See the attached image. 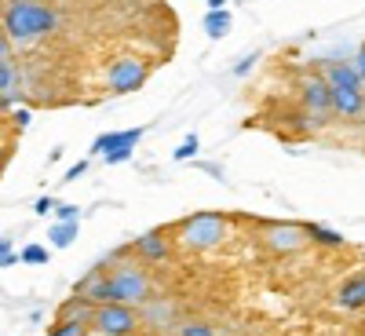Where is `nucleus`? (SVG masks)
Here are the masks:
<instances>
[{
  "instance_id": "c9c22d12",
  "label": "nucleus",
  "mask_w": 365,
  "mask_h": 336,
  "mask_svg": "<svg viewBox=\"0 0 365 336\" xmlns=\"http://www.w3.org/2000/svg\"><path fill=\"white\" fill-rule=\"evenodd\" d=\"M88 4H103V0H88Z\"/></svg>"
},
{
  "instance_id": "ddd939ff",
  "label": "nucleus",
  "mask_w": 365,
  "mask_h": 336,
  "mask_svg": "<svg viewBox=\"0 0 365 336\" xmlns=\"http://www.w3.org/2000/svg\"><path fill=\"white\" fill-rule=\"evenodd\" d=\"M336 307L340 311H365V270L351 274L336 289Z\"/></svg>"
},
{
  "instance_id": "473e14b6",
  "label": "nucleus",
  "mask_w": 365,
  "mask_h": 336,
  "mask_svg": "<svg viewBox=\"0 0 365 336\" xmlns=\"http://www.w3.org/2000/svg\"><path fill=\"white\" fill-rule=\"evenodd\" d=\"M220 8H227V0H208V11H220Z\"/></svg>"
},
{
  "instance_id": "20e7f679",
  "label": "nucleus",
  "mask_w": 365,
  "mask_h": 336,
  "mask_svg": "<svg viewBox=\"0 0 365 336\" xmlns=\"http://www.w3.org/2000/svg\"><path fill=\"white\" fill-rule=\"evenodd\" d=\"M139 325V307H125V303H99L91 315V329H99L103 336H135Z\"/></svg>"
},
{
  "instance_id": "f3484780",
  "label": "nucleus",
  "mask_w": 365,
  "mask_h": 336,
  "mask_svg": "<svg viewBox=\"0 0 365 336\" xmlns=\"http://www.w3.org/2000/svg\"><path fill=\"white\" fill-rule=\"evenodd\" d=\"M205 34H208L212 41H223V37L230 34V11H227V8L208 11V15H205Z\"/></svg>"
},
{
  "instance_id": "f8f14e48",
  "label": "nucleus",
  "mask_w": 365,
  "mask_h": 336,
  "mask_svg": "<svg viewBox=\"0 0 365 336\" xmlns=\"http://www.w3.org/2000/svg\"><path fill=\"white\" fill-rule=\"evenodd\" d=\"M325 81L336 88V91H365V88H361V77H358V70H354L351 58H329Z\"/></svg>"
},
{
  "instance_id": "0eeeda50",
  "label": "nucleus",
  "mask_w": 365,
  "mask_h": 336,
  "mask_svg": "<svg viewBox=\"0 0 365 336\" xmlns=\"http://www.w3.org/2000/svg\"><path fill=\"white\" fill-rule=\"evenodd\" d=\"M139 322L150 325V329H158V332H165L172 325H182L179 322V303L168 300V296H150L143 307H139Z\"/></svg>"
},
{
  "instance_id": "c85d7f7f",
  "label": "nucleus",
  "mask_w": 365,
  "mask_h": 336,
  "mask_svg": "<svg viewBox=\"0 0 365 336\" xmlns=\"http://www.w3.org/2000/svg\"><path fill=\"white\" fill-rule=\"evenodd\" d=\"M0 58H11V37L4 34V26H0Z\"/></svg>"
},
{
  "instance_id": "f704fd0d",
  "label": "nucleus",
  "mask_w": 365,
  "mask_h": 336,
  "mask_svg": "<svg viewBox=\"0 0 365 336\" xmlns=\"http://www.w3.org/2000/svg\"><path fill=\"white\" fill-rule=\"evenodd\" d=\"M4 165H8V154H4V150H0V172H4Z\"/></svg>"
},
{
  "instance_id": "6ab92c4d",
  "label": "nucleus",
  "mask_w": 365,
  "mask_h": 336,
  "mask_svg": "<svg viewBox=\"0 0 365 336\" xmlns=\"http://www.w3.org/2000/svg\"><path fill=\"white\" fill-rule=\"evenodd\" d=\"M88 329H91V322H77V318H58L51 329H48V336H88Z\"/></svg>"
},
{
  "instance_id": "423d86ee",
  "label": "nucleus",
  "mask_w": 365,
  "mask_h": 336,
  "mask_svg": "<svg viewBox=\"0 0 365 336\" xmlns=\"http://www.w3.org/2000/svg\"><path fill=\"white\" fill-rule=\"evenodd\" d=\"M299 106L307 113H332V84L325 73H307L299 81Z\"/></svg>"
},
{
  "instance_id": "e433bc0d",
  "label": "nucleus",
  "mask_w": 365,
  "mask_h": 336,
  "mask_svg": "<svg viewBox=\"0 0 365 336\" xmlns=\"http://www.w3.org/2000/svg\"><path fill=\"white\" fill-rule=\"evenodd\" d=\"M361 121H365V117H361Z\"/></svg>"
},
{
  "instance_id": "5701e85b",
  "label": "nucleus",
  "mask_w": 365,
  "mask_h": 336,
  "mask_svg": "<svg viewBox=\"0 0 365 336\" xmlns=\"http://www.w3.org/2000/svg\"><path fill=\"white\" fill-rule=\"evenodd\" d=\"M179 336H220L208 322H182L179 325Z\"/></svg>"
},
{
  "instance_id": "a211bd4d",
  "label": "nucleus",
  "mask_w": 365,
  "mask_h": 336,
  "mask_svg": "<svg viewBox=\"0 0 365 336\" xmlns=\"http://www.w3.org/2000/svg\"><path fill=\"white\" fill-rule=\"evenodd\" d=\"M48 241L55 249H70L77 241V223H63V220H58L55 227H48Z\"/></svg>"
},
{
  "instance_id": "4468645a",
  "label": "nucleus",
  "mask_w": 365,
  "mask_h": 336,
  "mask_svg": "<svg viewBox=\"0 0 365 336\" xmlns=\"http://www.w3.org/2000/svg\"><path fill=\"white\" fill-rule=\"evenodd\" d=\"M332 113L340 121H361L365 117V91H336L332 88Z\"/></svg>"
},
{
  "instance_id": "aec40b11",
  "label": "nucleus",
  "mask_w": 365,
  "mask_h": 336,
  "mask_svg": "<svg viewBox=\"0 0 365 336\" xmlns=\"http://www.w3.org/2000/svg\"><path fill=\"white\" fill-rule=\"evenodd\" d=\"M19 81H22V70L11 63V58H0V96L11 91V88H19Z\"/></svg>"
},
{
  "instance_id": "7c9ffc66",
  "label": "nucleus",
  "mask_w": 365,
  "mask_h": 336,
  "mask_svg": "<svg viewBox=\"0 0 365 336\" xmlns=\"http://www.w3.org/2000/svg\"><path fill=\"white\" fill-rule=\"evenodd\" d=\"M19 260H22V256H19V253L11 249V253H4V256H0V267H15Z\"/></svg>"
},
{
  "instance_id": "cd10ccee",
  "label": "nucleus",
  "mask_w": 365,
  "mask_h": 336,
  "mask_svg": "<svg viewBox=\"0 0 365 336\" xmlns=\"http://www.w3.org/2000/svg\"><path fill=\"white\" fill-rule=\"evenodd\" d=\"M128 158H132V150H113V154H106L103 161L106 165H120V161H128Z\"/></svg>"
},
{
  "instance_id": "9b49d317",
  "label": "nucleus",
  "mask_w": 365,
  "mask_h": 336,
  "mask_svg": "<svg viewBox=\"0 0 365 336\" xmlns=\"http://www.w3.org/2000/svg\"><path fill=\"white\" fill-rule=\"evenodd\" d=\"M146 136V128L139 125V128H125V132H103L96 143H91V154H99V158H106V154H113V150H135V143Z\"/></svg>"
},
{
  "instance_id": "dca6fc26",
  "label": "nucleus",
  "mask_w": 365,
  "mask_h": 336,
  "mask_svg": "<svg viewBox=\"0 0 365 336\" xmlns=\"http://www.w3.org/2000/svg\"><path fill=\"white\" fill-rule=\"evenodd\" d=\"M91 315H96V303H91L88 296L73 292L63 307H58V318H77V322H91Z\"/></svg>"
},
{
  "instance_id": "7ed1b4c3",
  "label": "nucleus",
  "mask_w": 365,
  "mask_h": 336,
  "mask_svg": "<svg viewBox=\"0 0 365 336\" xmlns=\"http://www.w3.org/2000/svg\"><path fill=\"white\" fill-rule=\"evenodd\" d=\"M110 282H113V303H125V307H143V303L154 296V282L150 274L135 263H120L110 270Z\"/></svg>"
},
{
  "instance_id": "9d476101",
  "label": "nucleus",
  "mask_w": 365,
  "mask_h": 336,
  "mask_svg": "<svg viewBox=\"0 0 365 336\" xmlns=\"http://www.w3.org/2000/svg\"><path fill=\"white\" fill-rule=\"evenodd\" d=\"M267 245L274 253H296L307 245V234H303V223H270L267 227Z\"/></svg>"
},
{
  "instance_id": "b1692460",
  "label": "nucleus",
  "mask_w": 365,
  "mask_h": 336,
  "mask_svg": "<svg viewBox=\"0 0 365 336\" xmlns=\"http://www.w3.org/2000/svg\"><path fill=\"white\" fill-rule=\"evenodd\" d=\"M256 63H259V55H256V51H252V55H245V58H237V63H234V77H249Z\"/></svg>"
},
{
  "instance_id": "2eb2a0df",
  "label": "nucleus",
  "mask_w": 365,
  "mask_h": 336,
  "mask_svg": "<svg viewBox=\"0 0 365 336\" xmlns=\"http://www.w3.org/2000/svg\"><path fill=\"white\" fill-rule=\"evenodd\" d=\"M303 234H307V241H314V245H325V249H344V234L332 230V227H322V223H303Z\"/></svg>"
},
{
  "instance_id": "f257e3e1",
  "label": "nucleus",
  "mask_w": 365,
  "mask_h": 336,
  "mask_svg": "<svg viewBox=\"0 0 365 336\" xmlns=\"http://www.w3.org/2000/svg\"><path fill=\"white\" fill-rule=\"evenodd\" d=\"M0 26L11 37V44H37L58 29V11L44 0H11Z\"/></svg>"
},
{
  "instance_id": "72a5a7b5",
  "label": "nucleus",
  "mask_w": 365,
  "mask_h": 336,
  "mask_svg": "<svg viewBox=\"0 0 365 336\" xmlns=\"http://www.w3.org/2000/svg\"><path fill=\"white\" fill-rule=\"evenodd\" d=\"M4 253H11V241H8V238H0V256H4Z\"/></svg>"
},
{
  "instance_id": "f03ea898",
  "label": "nucleus",
  "mask_w": 365,
  "mask_h": 336,
  "mask_svg": "<svg viewBox=\"0 0 365 336\" xmlns=\"http://www.w3.org/2000/svg\"><path fill=\"white\" fill-rule=\"evenodd\" d=\"M227 234H230V223H227V216H220V212H194V216L179 227L182 245L194 249V253H208V249L223 245Z\"/></svg>"
},
{
  "instance_id": "412c9836",
  "label": "nucleus",
  "mask_w": 365,
  "mask_h": 336,
  "mask_svg": "<svg viewBox=\"0 0 365 336\" xmlns=\"http://www.w3.org/2000/svg\"><path fill=\"white\" fill-rule=\"evenodd\" d=\"M197 150H201V139L190 132L187 139H182V143L175 146V154H172V158H175V161H187V158H197Z\"/></svg>"
},
{
  "instance_id": "39448f33",
  "label": "nucleus",
  "mask_w": 365,
  "mask_h": 336,
  "mask_svg": "<svg viewBox=\"0 0 365 336\" xmlns=\"http://www.w3.org/2000/svg\"><path fill=\"white\" fill-rule=\"evenodd\" d=\"M146 77H150V66L139 55H120L106 70V88L113 91V96H128V91H139L146 84Z\"/></svg>"
},
{
  "instance_id": "393cba45",
  "label": "nucleus",
  "mask_w": 365,
  "mask_h": 336,
  "mask_svg": "<svg viewBox=\"0 0 365 336\" xmlns=\"http://www.w3.org/2000/svg\"><path fill=\"white\" fill-rule=\"evenodd\" d=\"M55 216L63 220V223H77L81 220V208L77 205H55Z\"/></svg>"
},
{
  "instance_id": "1a4fd4ad",
  "label": "nucleus",
  "mask_w": 365,
  "mask_h": 336,
  "mask_svg": "<svg viewBox=\"0 0 365 336\" xmlns=\"http://www.w3.org/2000/svg\"><path fill=\"white\" fill-rule=\"evenodd\" d=\"M132 249H135V256H139L143 263H168V260H172V241H168L165 230H146V234H139Z\"/></svg>"
},
{
  "instance_id": "a878e982",
  "label": "nucleus",
  "mask_w": 365,
  "mask_h": 336,
  "mask_svg": "<svg viewBox=\"0 0 365 336\" xmlns=\"http://www.w3.org/2000/svg\"><path fill=\"white\" fill-rule=\"evenodd\" d=\"M351 63H354V70H358V77H361V88H365V44L354 51V58H351Z\"/></svg>"
},
{
  "instance_id": "2f4dec72",
  "label": "nucleus",
  "mask_w": 365,
  "mask_h": 336,
  "mask_svg": "<svg viewBox=\"0 0 365 336\" xmlns=\"http://www.w3.org/2000/svg\"><path fill=\"white\" fill-rule=\"evenodd\" d=\"M15 125H19V128L29 125V110H15Z\"/></svg>"
},
{
  "instance_id": "bb28decb",
  "label": "nucleus",
  "mask_w": 365,
  "mask_h": 336,
  "mask_svg": "<svg viewBox=\"0 0 365 336\" xmlns=\"http://www.w3.org/2000/svg\"><path fill=\"white\" fill-rule=\"evenodd\" d=\"M84 172H88V161H77L73 168H66V175H63V179H66V183H73V179H81Z\"/></svg>"
},
{
  "instance_id": "4be33fe9",
  "label": "nucleus",
  "mask_w": 365,
  "mask_h": 336,
  "mask_svg": "<svg viewBox=\"0 0 365 336\" xmlns=\"http://www.w3.org/2000/svg\"><path fill=\"white\" fill-rule=\"evenodd\" d=\"M19 256H22V263H29V267H44V263L51 260L44 245H26V249H22Z\"/></svg>"
},
{
  "instance_id": "c756f323",
  "label": "nucleus",
  "mask_w": 365,
  "mask_h": 336,
  "mask_svg": "<svg viewBox=\"0 0 365 336\" xmlns=\"http://www.w3.org/2000/svg\"><path fill=\"white\" fill-rule=\"evenodd\" d=\"M37 212H41V216H48V212H55V201L51 198H37V205H34Z\"/></svg>"
},
{
  "instance_id": "6e6552de",
  "label": "nucleus",
  "mask_w": 365,
  "mask_h": 336,
  "mask_svg": "<svg viewBox=\"0 0 365 336\" xmlns=\"http://www.w3.org/2000/svg\"><path fill=\"white\" fill-rule=\"evenodd\" d=\"M73 292H81V296H88L91 303H113V282H110V270L99 263V267H91L84 278L73 285Z\"/></svg>"
}]
</instances>
